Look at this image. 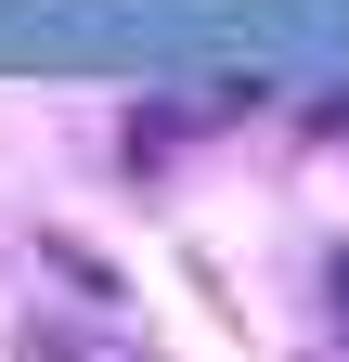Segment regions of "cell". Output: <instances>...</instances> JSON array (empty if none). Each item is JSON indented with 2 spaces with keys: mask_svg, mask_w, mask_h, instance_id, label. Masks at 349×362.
<instances>
[{
  "mask_svg": "<svg viewBox=\"0 0 349 362\" xmlns=\"http://www.w3.org/2000/svg\"><path fill=\"white\" fill-rule=\"evenodd\" d=\"M324 129H349V90H336V104H324Z\"/></svg>",
  "mask_w": 349,
  "mask_h": 362,
  "instance_id": "6da1fadb",
  "label": "cell"
},
{
  "mask_svg": "<svg viewBox=\"0 0 349 362\" xmlns=\"http://www.w3.org/2000/svg\"><path fill=\"white\" fill-rule=\"evenodd\" d=\"M336 298H349V246H336Z\"/></svg>",
  "mask_w": 349,
  "mask_h": 362,
  "instance_id": "7a4b0ae2",
  "label": "cell"
}]
</instances>
